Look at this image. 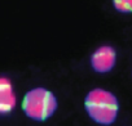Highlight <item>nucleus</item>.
Wrapping results in <instances>:
<instances>
[{"label": "nucleus", "mask_w": 132, "mask_h": 126, "mask_svg": "<svg viewBox=\"0 0 132 126\" xmlns=\"http://www.w3.org/2000/svg\"><path fill=\"white\" fill-rule=\"evenodd\" d=\"M84 108L91 120L102 126L114 123L119 112V102L117 97L102 88L92 89L84 98Z\"/></svg>", "instance_id": "obj_1"}, {"label": "nucleus", "mask_w": 132, "mask_h": 126, "mask_svg": "<svg viewBox=\"0 0 132 126\" xmlns=\"http://www.w3.org/2000/svg\"><path fill=\"white\" fill-rule=\"evenodd\" d=\"M58 102L56 95L45 88L30 89L22 99L23 113L34 121H45L57 111Z\"/></svg>", "instance_id": "obj_2"}, {"label": "nucleus", "mask_w": 132, "mask_h": 126, "mask_svg": "<svg viewBox=\"0 0 132 126\" xmlns=\"http://www.w3.org/2000/svg\"><path fill=\"white\" fill-rule=\"evenodd\" d=\"M117 62V51L110 45L98 46L89 58V65L92 70L97 74H108L110 72Z\"/></svg>", "instance_id": "obj_3"}, {"label": "nucleus", "mask_w": 132, "mask_h": 126, "mask_svg": "<svg viewBox=\"0 0 132 126\" xmlns=\"http://www.w3.org/2000/svg\"><path fill=\"white\" fill-rule=\"evenodd\" d=\"M17 97L11 79L0 76V116H7L16 108Z\"/></svg>", "instance_id": "obj_4"}, {"label": "nucleus", "mask_w": 132, "mask_h": 126, "mask_svg": "<svg viewBox=\"0 0 132 126\" xmlns=\"http://www.w3.org/2000/svg\"><path fill=\"white\" fill-rule=\"evenodd\" d=\"M111 3L117 12L123 14L132 13V0H111Z\"/></svg>", "instance_id": "obj_5"}]
</instances>
